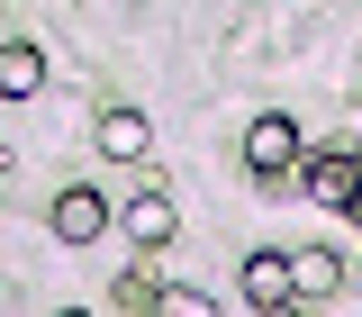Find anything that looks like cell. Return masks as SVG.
<instances>
[{
    "label": "cell",
    "mask_w": 362,
    "mask_h": 317,
    "mask_svg": "<svg viewBox=\"0 0 362 317\" xmlns=\"http://www.w3.org/2000/svg\"><path fill=\"white\" fill-rule=\"evenodd\" d=\"M245 163H254V181H281L290 163H299V127H290L281 109H263V118L245 127Z\"/></svg>",
    "instance_id": "cell-1"
},
{
    "label": "cell",
    "mask_w": 362,
    "mask_h": 317,
    "mask_svg": "<svg viewBox=\"0 0 362 317\" xmlns=\"http://www.w3.org/2000/svg\"><path fill=\"white\" fill-rule=\"evenodd\" d=\"M290 173H299V190H308L317 209H354V154H308V145H299V163H290Z\"/></svg>",
    "instance_id": "cell-2"
},
{
    "label": "cell",
    "mask_w": 362,
    "mask_h": 317,
    "mask_svg": "<svg viewBox=\"0 0 362 317\" xmlns=\"http://www.w3.org/2000/svg\"><path fill=\"white\" fill-rule=\"evenodd\" d=\"M54 236H64V245H100V236H109V200H100L90 181L54 190Z\"/></svg>",
    "instance_id": "cell-3"
},
{
    "label": "cell",
    "mask_w": 362,
    "mask_h": 317,
    "mask_svg": "<svg viewBox=\"0 0 362 317\" xmlns=\"http://www.w3.org/2000/svg\"><path fill=\"white\" fill-rule=\"evenodd\" d=\"M118 226H127V245H145V254H163V245H173V200H163V190H136L127 209H118Z\"/></svg>",
    "instance_id": "cell-4"
},
{
    "label": "cell",
    "mask_w": 362,
    "mask_h": 317,
    "mask_svg": "<svg viewBox=\"0 0 362 317\" xmlns=\"http://www.w3.org/2000/svg\"><path fill=\"white\" fill-rule=\"evenodd\" d=\"M245 309H290V254H245Z\"/></svg>",
    "instance_id": "cell-5"
},
{
    "label": "cell",
    "mask_w": 362,
    "mask_h": 317,
    "mask_svg": "<svg viewBox=\"0 0 362 317\" xmlns=\"http://www.w3.org/2000/svg\"><path fill=\"white\" fill-rule=\"evenodd\" d=\"M37 91H45V54H37L28 37L0 45V100H37Z\"/></svg>",
    "instance_id": "cell-6"
},
{
    "label": "cell",
    "mask_w": 362,
    "mask_h": 317,
    "mask_svg": "<svg viewBox=\"0 0 362 317\" xmlns=\"http://www.w3.org/2000/svg\"><path fill=\"white\" fill-rule=\"evenodd\" d=\"M145 109H100V154H109V163H136V154H145Z\"/></svg>",
    "instance_id": "cell-7"
},
{
    "label": "cell",
    "mask_w": 362,
    "mask_h": 317,
    "mask_svg": "<svg viewBox=\"0 0 362 317\" xmlns=\"http://www.w3.org/2000/svg\"><path fill=\"white\" fill-rule=\"evenodd\" d=\"M335 281H344V263H335V254H290V299H326Z\"/></svg>",
    "instance_id": "cell-8"
},
{
    "label": "cell",
    "mask_w": 362,
    "mask_h": 317,
    "mask_svg": "<svg viewBox=\"0 0 362 317\" xmlns=\"http://www.w3.org/2000/svg\"><path fill=\"white\" fill-rule=\"evenodd\" d=\"M354 181H362V145H354Z\"/></svg>",
    "instance_id": "cell-9"
}]
</instances>
